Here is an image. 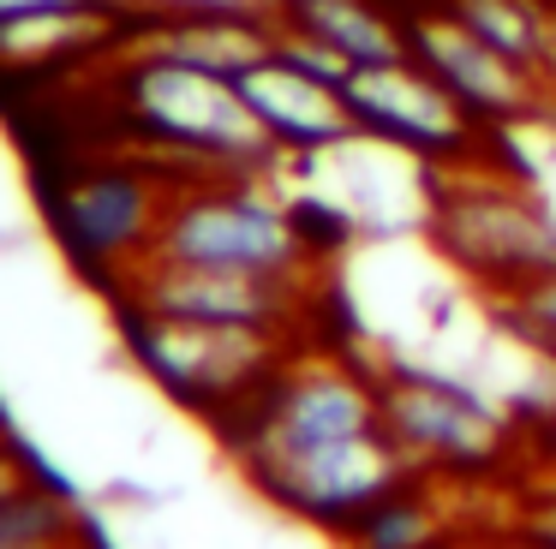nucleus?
<instances>
[{"mask_svg": "<svg viewBox=\"0 0 556 549\" xmlns=\"http://www.w3.org/2000/svg\"><path fill=\"white\" fill-rule=\"evenodd\" d=\"M121 54V114L156 155H174L180 167L222 179H257L281 162V150L257 131L252 107L240 102L233 78H210L156 54H132V48Z\"/></svg>", "mask_w": 556, "mask_h": 549, "instance_id": "1", "label": "nucleus"}, {"mask_svg": "<svg viewBox=\"0 0 556 549\" xmlns=\"http://www.w3.org/2000/svg\"><path fill=\"white\" fill-rule=\"evenodd\" d=\"M150 257L192 263V269H240V274H312V233L281 197L252 179H180L168 215L156 227Z\"/></svg>", "mask_w": 556, "mask_h": 549, "instance_id": "2", "label": "nucleus"}, {"mask_svg": "<svg viewBox=\"0 0 556 549\" xmlns=\"http://www.w3.org/2000/svg\"><path fill=\"white\" fill-rule=\"evenodd\" d=\"M126 346L138 370L174 394L180 406L210 418H228L245 406L281 365H288V334L281 329H222V322H174L150 310H121Z\"/></svg>", "mask_w": 556, "mask_h": 549, "instance_id": "3", "label": "nucleus"}, {"mask_svg": "<svg viewBox=\"0 0 556 549\" xmlns=\"http://www.w3.org/2000/svg\"><path fill=\"white\" fill-rule=\"evenodd\" d=\"M174 191H180L174 174H162V167H150V162L109 155V162L78 167V174L54 191L49 215H54V233H61L66 257H73L78 269H90L97 281H121L126 269H138V263L150 257Z\"/></svg>", "mask_w": 556, "mask_h": 549, "instance_id": "4", "label": "nucleus"}, {"mask_svg": "<svg viewBox=\"0 0 556 549\" xmlns=\"http://www.w3.org/2000/svg\"><path fill=\"white\" fill-rule=\"evenodd\" d=\"M431 233L472 281L496 286V293L556 269V215L532 191L508 186V179H460V186H448L437 197Z\"/></svg>", "mask_w": 556, "mask_h": 549, "instance_id": "5", "label": "nucleus"}, {"mask_svg": "<svg viewBox=\"0 0 556 549\" xmlns=\"http://www.w3.org/2000/svg\"><path fill=\"white\" fill-rule=\"evenodd\" d=\"M377 406H383V430L413 465H437V472H479L496 465L508 448V424L479 388L437 370H389L377 376Z\"/></svg>", "mask_w": 556, "mask_h": 549, "instance_id": "6", "label": "nucleus"}, {"mask_svg": "<svg viewBox=\"0 0 556 549\" xmlns=\"http://www.w3.org/2000/svg\"><path fill=\"white\" fill-rule=\"evenodd\" d=\"M341 95H348V114L365 143L401 150L413 162H467V155H479L484 126L413 54L383 60V66H353Z\"/></svg>", "mask_w": 556, "mask_h": 549, "instance_id": "7", "label": "nucleus"}, {"mask_svg": "<svg viewBox=\"0 0 556 549\" xmlns=\"http://www.w3.org/2000/svg\"><path fill=\"white\" fill-rule=\"evenodd\" d=\"M413 472L419 465L395 448L389 430H371V436H353V442H329V448H312V454H288V460L245 465V477L276 508H288L293 520L324 525V532H348L371 501H383L389 489L413 484Z\"/></svg>", "mask_w": 556, "mask_h": 549, "instance_id": "8", "label": "nucleus"}, {"mask_svg": "<svg viewBox=\"0 0 556 549\" xmlns=\"http://www.w3.org/2000/svg\"><path fill=\"white\" fill-rule=\"evenodd\" d=\"M121 310H150L174 322H222V329H281L305 310V281L293 274H240V269H192V263L144 257L121 274Z\"/></svg>", "mask_w": 556, "mask_h": 549, "instance_id": "9", "label": "nucleus"}, {"mask_svg": "<svg viewBox=\"0 0 556 549\" xmlns=\"http://www.w3.org/2000/svg\"><path fill=\"white\" fill-rule=\"evenodd\" d=\"M407 48L484 131L527 126V119L551 114V84H544L539 72L515 66L508 54H496L491 42H479L443 0L407 12Z\"/></svg>", "mask_w": 556, "mask_h": 549, "instance_id": "10", "label": "nucleus"}, {"mask_svg": "<svg viewBox=\"0 0 556 549\" xmlns=\"http://www.w3.org/2000/svg\"><path fill=\"white\" fill-rule=\"evenodd\" d=\"M233 84H240V102L252 107L257 131L281 155H324V150H341V143H359V126L348 114L341 84H324L312 72H300L276 48L252 72H240Z\"/></svg>", "mask_w": 556, "mask_h": 549, "instance_id": "11", "label": "nucleus"}, {"mask_svg": "<svg viewBox=\"0 0 556 549\" xmlns=\"http://www.w3.org/2000/svg\"><path fill=\"white\" fill-rule=\"evenodd\" d=\"M276 24L281 12L276 18H138L121 48L210 72V78H240L276 48Z\"/></svg>", "mask_w": 556, "mask_h": 549, "instance_id": "12", "label": "nucleus"}, {"mask_svg": "<svg viewBox=\"0 0 556 549\" xmlns=\"http://www.w3.org/2000/svg\"><path fill=\"white\" fill-rule=\"evenodd\" d=\"M281 24L305 30L312 42H324L329 54H341L348 66H383V60H407V18L383 7V0H288Z\"/></svg>", "mask_w": 556, "mask_h": 549, "instance_id": "13", "label": "nucleus"}, {"mask_svg": "<svg viewBox=\"0 0 556 549\" xmlns=\"http://www.w3.org/2000/svg\"><path fill=\"white\" fill-rule=\"evenodd\" d=\"M443 7L515 66L539 72L544 84L556 78V12L544 0H443Z\"/></svg>", "mask_w": 556, "mask_h": 549, "instance_id": "14", "label": "nucleus"}, {"mask_svg": "<svg viewBox=\"0 0 556 549\" xmlns=\"http://www.w3.org/2000/svg\"><path fill=\"white\" fill-rule=\"evenodd\" d=\"M341 537H348L353 549H448L443 508L413 484H401V489H389L383 501H371Z\"/></svg>", "mask_w": 556, "mask_h": 549, "instance_id": "15", "label": "nucleus"}, {"mask_svg": "<svg viewBox=\"0 0 556 549\" xmlns=\"http://www.w3.org/2000/svg\"><path fill=\"white\" fill-rule=\"evenodd\" d=\"M0 549H78V513L25 477L0 496Z\"/></svg>", "mask_w": 556, "mask_h": 549, "instance_id": "16", "label": "nucleus"}, {"mask_svg": "<svg viewBox=\"0 0 556 549\" xmlns=\"http://www.w3.org/2000/svg\"><path fill=\"white\" fill-rule=\"evenodd\" d=\"M496 317L508 322V334H520V341H532L539 353L556 358V269L496 293Z\"/></svg>", "mask_w": 556, "mask_h": 549, "instance_id": "17", "label": "nucleus"}, {"mask_svg": "<svg viewBox=\"0 0 556 549\" xmlns=\"http://www.w3.org/2000/svg\"><path fill=\"white\" fill-rule=\"evenodd\" d=\"M144 18H276V0H138Z\"/></svg>", "mask_w": 556, "mask_h": 549, "instance_id": "18", "label": "nucleus"}, {"mask_svg": "<svg viewBox=\"0 0 556 549\" xmlns=\"http://www.w3.org/2000/svg\"><path fill=\"white\" fill-rule=\"evenodd\" d=\"M37 12H85V0H0V24L37 18ZM97 12V7H90Z\"/></svg>", "mask_w": 556, "mask_h": 549, "instance_id": "19", "label": "nucleus"}, {"mask_svg": "<svg viewBox=\"0 0 556 549\" xmlns=\"http://www.w3.org/2000/svg\"><path fill=\"white\" fill-rule=\"evenodd\" d=\"M527 544H539V549H556V496L551 501H539V508L527 513Z\"/></svg>", "mask_w": 556, "mask_h": 549, "instance_id": "20", "label": "nucleus"}, {"mask_svg": "<svg viewBox=\"0 0 556 549\" xmlns=\"http://www.w3.org/2000/svg\"><path fill=\"white\" fill-rule=\"evenodd\" d=\"M13 484H25V465H18V454L7 448V442H0V496H7Z\"/></svg>", "mask_w": 556, "mask_h": 549, "instance_id": "21", "label": "nucleus"}, {"mask_svg": "<svg viewBox=\"0 0 556 549\" xmlns=\"http://www.w3.org/2000/svg\"><path fill=\"white\" fill-rule=\"evenodd\" d=\"M544 430H551V442H556V394H551V412H544Z\"/></svg>", "mask_w": 556, "mask_h": 549, "instance_id": "22", "label": "nucleus"}, {"mask_svg": "<svg viewBox=\"0 0 556 549\" xmlns=\"http://www.w3.org/2000/svg\"><path fill=\"white\" fill-rule=\"evenodd\" d=\"M503 549H539V544H527V537H515V544H503Z\"/></svg>", "mask_w": 556, "mask_h": 549, "instance_id": "23", "label": "nucleus"}, {"mask_svg": "<svg viewBox=\"0 0 556 549\" xmlns=\"http://www.w3.org/2000/svg\"><path fill=\"white\" fill-rule=\"evenodd\" d=\"M551 119H556V78H551Z\"/></svg>", "mask_w": 556, "mask_h": 549, "instance_id": "24", "label": "nucleus"}, {"mask_svg": "<svg viewBox=\"0 0 556 549\" xmlns=\"http://www.w3.org/2000/svg\"><path fill=\"white\" fill-rule=\"evenodd\" d=\"M276 7H288V0H276Z\"/></svg>", "mask_w": 556, "mask_h": 549, "instance_id": "25", "label": "nucleus"}]
</instances>
